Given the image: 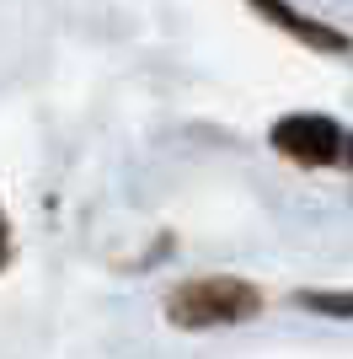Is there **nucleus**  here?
<instances>
[{"label":"nucleus","mask_w":353,"mask_h":359,"mask_svg":"<svg viewBox=\"0 0 353 359\" xmlns=\"http://www.w3.org/2000/svg\"><path fill=\"white\" fill-rule=\"evenodd\" d=\"M257 306L263 295L247 279H193L166 300V316L176 327H230V322H247Z\"/></svg>","instance_id":"nucleus-1"},{"label":"nucleus","mask_w":353,"mask_h":359,"mask_svg":"<svg viewBox=\"0 0 353 359\" xmlns=\"http://www.w3.org/2000/svg\"><path fill=\"white\" fill-rule=\"evenodd\" d=\"M273 145L305 166H326L338 156V123H326L321 113H294L273 129Z\"/></svg>","instance_id":"nucleus-2"},{"label":"nucleus","mask_w":353,"mask_h":359,"mask_svg":"<svg viewBox=\"0 0 353 359\" xmlns=\"http://www.w3.org/2000/svg\"><path fill=\"white\" fill-rule=\"evenodd\" d=\"M348 156H353V145H348Z\"/></svg>","instance_id":"nucleus-6"},{"label":"nucleus","mask_w":353,"mask_h":359,"mask_svg":"<svg viewBox=\"0 0 353 359\" xmlns=\"http://www.w3.org/2000/svg\"><path fill=\"white\" fill-rule=\"evenodd\" d=\"M6 252H11V236H6V220H0V269H6Z\"/></svg>","instance_id":"nucleus-5"},{"label":"nucleus","mask_w":353,"mask_h":359,"mask_svg":"<svg viewBox=\"0 0 353 359\" xmlns=\"http://www.w3.org/2000/svg\"><path fill=\"white\" fill-rule=\"evenodd\" d=\"M251 6H257L263 16H273V22H279L284 32H294L300 43L332 48V54H338V48H348V38H342V32H332V27H321V22H310V16H300L294 6H284V0H251Z\"/></svg>","instance_id":"nucleus-3"},{"label":"nucleus","mask_w":353,"mask_h":359,"mask_svg":"<svg viewBox=\"0 0 353 359\" xmlns=\"http://www.w3.org/2000/svg\"><path fill=\"white\" fill-rule=\"evenodd\" d=\"M300 306H310V311H332V316H353V295H300Z\"/></svg>","instance_id":"nucleus-4"}]
</instances>
